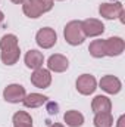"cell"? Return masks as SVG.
Segmentation results:
<instances>
[{
  "instance_id": "52a82bcc",
  "label": "cell",
  "mask_w": 125,
  "mask_h": 127,
  "mask_svg": "<svg viewBox=\"0 0 125 127\" xmlns=\"http://www.w3.org/2000/svg\"><path fill=\"white\" fill-rule=\"evenodd\" d=\"M81 28L85 37H97L104 31V25L102 21L96 19V18H88L85 21L81 22Z\"/></svg>"
},
{
  "instance_id": "3957f363",
  "label": "cell",
  "mask_w": 125,
  "mask_h": 127,
  "mask_svg": "<svg viewBox=\"0 0 125 127\" xmlns=\"http://www.w3.org/2000/svg\"><path fill=\"white\" fill-rule=\"evenodd\" d=\"M63 35H65V40L69 44H72V46L81 44L85 40V35H84L83 28H81V21H71V22H68L65 30H63Z\"/></svg>"
},
{
  "instance_id": "277c9868",
  "label": "cell",
  "mask_w": 125,
  "mask_h": 127,
  "mask_svg": "<svg viewBox=\"0 0 125 127\" xmlns=\"http://www.w3.org/2000/svg\"><path fill=\"white\" fill-rule=\"evenodd\" d=\"M99 12L106 19L119 18L121 22H124V6L119 1H115V3H103V4H100Z\"/></svg>"
},
{
  "instance_id": "8fae6325",
  "label": "cell",
  "mask_w": 125,
  "mask_h": 127,
  "mask_svg": "<svg viewBox=\"0 0 125 127\" xmlns=\"http://www.w3.org/2000/svg\"><path fill=\"white\" fill-rule=\"evenodd\" d=\"M100 87H102L106 93L116 95V93H119L122 84H121V81H119L118 77H115V75H104V77H102V80H100Z\"/></svg>"
},
{
  "instance_id": "2e32d148",
  "label": "cell",
  "mask_w": 125,
  "mask_h": 127,
  "mask_svg": "<svg viewBox=\"0 0 125 127\" xmlns=\"http://www.w3.org/2000/svg\"><path fill=\"white\" fill-rule=\"evenodd\" d=\"M63 120H65V123L68 126H71V127H81L83 123H84V115L81 112L75 111V109H71V111H68L65 114Z\"/></svg>"
},
{
  "instance_id": "ba28073f",
  "label": "cell",
  "mask_w": 125,
  "mask_h": 127,
  "mask_svg": "<svg viewBox=\"0 0 125 127\" xmlns=\"http://www.w3.org/2000/svg\"><path fill=\"white\" fill-rule=\"evenodd\" d=\"M25 89L21 86V84H9L4 90H3V97L6 102H10V103H18V102H22L24 97H25Z\"/></svg>"
},
{
  "instance_id": "7402d4cb",
  "label": "cell",
  "mask_w": 125,
  "mask_h": 127,
  "mask_svg": "<svg viewBox=\"0 0 125 127\" xmlns=\"http://www.w3.org/2000/svg\"><path fill=\"white\" fill-rule=\"evenodd\" d=\"M3 21H4V15H3V12L0 10V27H1V24H3Z\"/></svg>"
},
{
  "instance_id": "ffe728a7",
  "label": "cell",
  "mask_w": 125,
  "mask_h": 127,
  "mask_svg": "<svg viewBox=\"0 0 125 127\" xmlns=\"http://www.w3.org/2000/svg\"><path fill=\"white\" fill-rule=\"evenodd\" d=\"M49 112L50 114H56L58 112V105L56 103H49Z\"/></svg>"
},
{
  "instance_id": "603a6c76",
  "label": "cell",
  "mask_w": 125,
  "mask_h": 127,
  "mask_svg": "<svg viewBox=\"0 0 125 127\" xmlns=\"http://www.w3.org/2000/svg\"><path fill=\"white\" fill-rule=\"evenodd\" d=\"M10 1H13V3H16V4H21V3H24L25 0H10Z\"/></svg>"
},
{
  "instance_id": "5b68a950",
  "label": "cell",
  "mask_w": 125,
  "mask_h": 127,
  "mask_svg": "<svg viewBox=\"0 0 125 127\" xmlns=\"http://www.w3.org/2000/svg\"><path fill=\"white\" fill-rule=\"evenodd\" d=\"M35 40H37V44L43 49H50L56 44V40H58V35L53 28H49V27H44L41 28L40 31L37 32L35 35Z\"/></svg>"
},
{
  "instance_id": "7c38bea8",
  "label": "cell",
  "mask_w": 125,
  "mask_h": 127,
  "mask_svg": "<svg viewBox=\"0 0 125 127\" xmlns=\"http://www.w3.org/2000/svg\"><path fill=\"white\" fill-rule=\"evenodd\" d=\"M47 66H49L50 71H55V72H63V71L68 69L69 62H68V59H66L63 55L56 53V55H52V56L49 58V61H47Z\"/></svg>"
},
{
  "instance_id": "5bb4252c",
  "label": "cell",
  "mask_w": 125,
  "mask_h": 127,
  "mask_svg": "<svg viewBox=\"0 0 125 127\" xmlns=\"http://www.w3.org/2000/svg\"><path fill=\"white\" fill-rule=\"evenodd\" d=\"M43 62H44V56L41 52L38 50H30L27 52L25 55V64L28 68H32V69H38L43 66Z\"/></svg>"
},
{
  "instance_id": "9c48e42d",
  "label": "cell",
  "mask_w": 125,
  "mask_h": 127,
  "mask_svg": "<svg viewBox=\"0 0 125 127\" xmlns=\"http://www.w3.org/2000/svg\"><path fill=\"white\" fill-rule=\"evenodd\" d=\"M96 86H97V81L90 74H83L77 80V90L81 95H91L96 90Z\"/></svg>"
},
{
  "instance_id": "30bf717a",
  "label": "cell",
  "mask_w": 125,
  "mask_h": 127,
  "mask_svg": "<svg viewBox=\"0 0 125 127\" xmlns=\"http://www.w3.org/2000/svg\"><path fill=\"white\" fill-rule=\"evenodd\" d=\"M31 83L38 87V89H47L52 83V75H50V71L49 69H44V68H38V69H34L31 75Z\"/></svg>"
},
{
  "instance_id": "44dd1931",
  "label": "cell",
  "mask_w": 125,
  "mask_h": 127,
  "mask_svg": "<svg viewBox=\"0 0 125 127\" xmlns=\"http://www.w3.org/2000/svg\"><path fill=\"white\" fill-rule=\"evenodd\" d=\"M124 121H125V117H124V115H121V117H119V120H118V124H116V126H118V127H125L124 126Z\"/></svg>"
},
{
  "instance_id": "6da1fadb",
  "label": "cell",
  "mask_w": 125,
  "mask_h": 127,
  "mask_svg": "<svg viewBox=\"0 0 125 127\" xmlns=\"http://www.w3.org/2000/svg\"><path fill=\"white\" fill-rule=\"evenodd\" d=\"M0 58L4 65H13L19 59V46H18V38L15 34H4L0 38Z\"/></svg>"
},
{
  "instance_id": "cb8c5ba5",
  "label": "cell",
  "mask_w": 125,
  "mask_h": 127,
  "mask_svg": "<svg viewBox=\"0 0 125 127\" xmlns=\"http://www.w3.org/2000/svg\"><path fill=\"white\" fill-rule=\"evenodd\" d=\"M49 127H63V126L59 124V123H55V124H52V126H49Z\"/></svg>"
},
{
  "instance_id": "9a60e30c",
  "label": "cell",
  "mask_w": 125,
  "mask_h": 127,
  "mask_svg": "<svg viewBox=\"0 0 125 127\" xmlns=\"http://www.w3.org/2000/svg\"><path fill=\"white\" fill-rule=\"evenodd\" d=\"M47 102V97L44 95H40V93H30V95H25L22 103L27 106V108H38L41 106L43 103Z\"/></svg>"
},
{
  "instance_id": "e0dca14e",
  "label": "cell",
  "mask_w": 125,
  "mask_h": 127,
  "mask_svg": "<svg viewBox=\"0 0 125 127\" xmlns=\"http://www.w3.org/2000/svg\"><path fill=\"white\" fill-rule=\"evenodd\" d=\"M94 126L96 127H112L113 126V117L110 112H97L94 117Z\"/></svg>"
},
{
  "instance_id": "8992f818",
  "label": "cell",
  "mask_w": 125,
  "mask_h": 127,
  "mask_svg": "<svg viewBox=\"0 0 125 127\" xmlns=\"http://www.w3.org/2000/svg\"><path fill=\"white\" fill-rule=\"evenodd\" d=\"M104 47V56H119L125 49V43L121 37H109L107 40H103Z\"/></svg>"
},
{
  "instance_id": "d4e9b609",
  "label": "cell",
  "mask_w": 125,
  "mask_h": 127,
  "mask_svg": "<svg viewBox=\"0 0 125 127\" xmlns=\"http://www.w3.org/2000/svg\"><path fill=\"white\" fill-rule=\"evenodd\" d=\"M28 127H32V126H28Z\"/></svg>"
},
{
  "instance_id": "4fadbf2b",
  "label": "cell",
  "mask_w": 125,
  "mask_h": 127,
  "mask_svg": "<svg viewBox=\"0 0 125 127\" xmlns=\"http://www.w3.org/2000/svg\"><path fill=\"white\" fill-rule=\"evenodd\" d=\"M110 108H112V102L106 96L99 95L96 96L93 99V102H91V109L96 114L97 112H110Z\"/></svg>"
},
{
  "instance_id": "d6986e66",
  "label": "cell",
  "mask_w": 125,
  "mask_h": 127,
  "mask_svg": "<svg viewBox=\"0 0 125 127\" xmlns=\"http://www.w3.org/2000/svg\"><path fill=\"white\" fill-rule=\"evenodd\" d=\"M90 55L94 58H103L104 56V47H103V40H94L88 47Z\"/></svg>"
},
{
  "instance_id": "7a4b0ae2",
  "label": "cell",
  "mask_w": 125,
  "mask_h": 127,
  "mask_svg": "<svg viewBox=\"0 0 125 127\" xmlns=\"http://www.w3.org/2000/svg\"><path fill=\"white\" fill-rule=\"evenodd\" d=\"M53 7V0H25L22 10L28 18H38Z\"/></svg>"
},
{
  "instance_id": "ac0fdd59",
  "label": "cell",
  "mask_w": 125,
  "mask_h": 127,
  "mask_svg": "<svg viewBox=\"0 0 125 127\" xmlns=\"http://www.w3.org/2000/svg\"><path fill=\"white\" fill-rule=\"evenodd\" d=\"M13 124H15V127L32 126V118L28 112H25V111H18V112L13 115Z\"/></svg>"
}]
</instances>
